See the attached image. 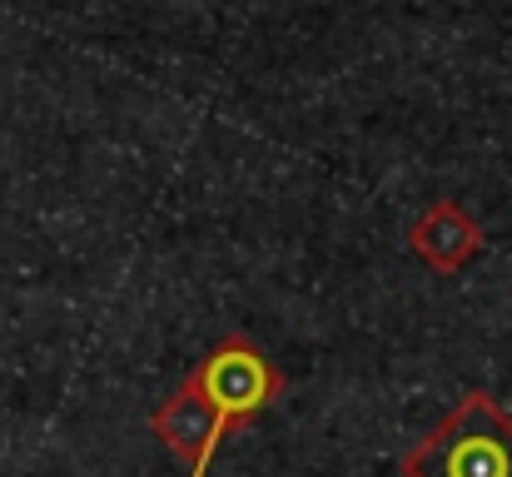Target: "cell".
Masks as SVG:
<instances>
[{"label": "cell", "mask_w": 512, "mask_h": 477, "mask_svg": "<svg viewBox=\"0 0 512 477\" xmlns=\"http://www.w3.org/2000/svg\"><path fill=\"white\" fill-rule=\"evenodd\" d=\"M403 477H512V413L488 393L468 388L448 418L403 453Z\"/></svg>", "instance_id": "cell-1"}, {"label": "cell", "mask_w": 512, "mask_h": 477, "mask_svg": "<svg viewBox=\"0 0 512 477\" xmlns=\"http://www.w3.org/2000/svg\"><path fill=\"white\" fill-rule=\"evenodd\" d=\"M184 378H189V388L204 398V408L214 413V423L224 428V438H229L234 428L254 423L259 413H269V408L284 398V388H289V378L279 373V363H274L249 333L219 338Z\"/></svg>", "instance_id": "cell-2"}, {"label": "cell", "mask_w": 512, "mask_h": 477, "mask_svg": "<svg viewBox=\"0 0 512 477\" xmlns=\"http://www.w3.org/2000/svg\"><path fill=\"white\" fill-rule=\"evenodd\" d=\"M408 249L433 269V274H463L483 249H488V229L458 204V199H433L413 229H408Z\"/></svg>", "instance_id": "cell-3"}, {"label": "cell", "mask_w": 512, "mask_h": 477, "mask_svg": "<svg viewBox=\"0 0 512 477\" xmlns=\"http://www.w3.org/2000/svg\"><path fill=\"white\" fill-rule=\"evenodd\" d=\"M150 428H155V438L170 448L174 458L184 463V477H209L214 453L224 443V428L214 423V413L204 408V398L189 388V378H179V388L150 413Z\"/></svg>", "instance_id": "cell-4"}]
</instances>
